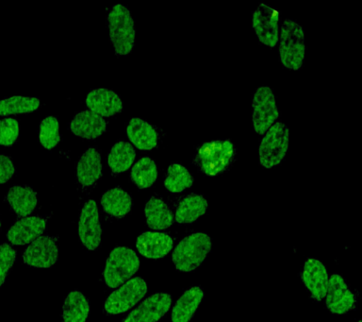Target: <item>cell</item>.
Returning a JSON list of instances; mask_svg holds the SVG:
<instances>
[{
    "label": "cell",
    "mask_w": 362,
    "mask_h": 322,
    "mask_svg": "<svg viewBox=\"0 0 362 322\" xmlns=\"http://www.w3.org/2000/svg\"><path fill=\"white\" fill-rule=\"evenodd\" d=\"M325 299L328 310L337 315L349 312L356 304L355 295L339 274L329 277Z\"/></svg>",
    "instance_id": "obj_12"
},
{
    "label": "cell",
    "mask_w": 362,
    "mask_h": 322,
    "mask_svg": "<svg viewBox=\"0 0 362 322\" xmlns=\"http://www.w3.org/2000/svg\"><path fill=\"white\" fill-rule=\"evenodd\" d=\"M19 134L18 121L14 118L0 120V145L13 146Z\"/></svg>",
    "instance_id": "obj_32"
},
{
    "label": "cell",
    "mask_w": 362,
    "mask_h": 322,
    "mask_svg": "<svg viewBox=\"0 0 362 322\" xmlns=\"http://www.w3.org/2000/svg\"><path fill=\"white\" fill-rule=\"evenodd\" d=\"M86 104L90 112L102 117H110L123 111L120 97L112 90L100 88L87 95Z\"/></svg>",
    "instance_id": "obj_16"
},
{
    "label": "cell",
    "mask_w": 362,
    "mask_h": 322,
    "mask_svg": "<svg viewBox=\"0 0 362 322\" xmlns=\"http://www.w3.org/2000/svg\"><path fill=\"white\" fill-rule=\"evenodd\" d=\"M302 280L315 301H322L327 294L329 277L327 268L317 259H308L303 268Z\"/></svg>",
    "instance_id": "obj_15"
},
{
    "label": "cell",
    "mask_w": 362,
    "mask_h": 322,
    "mask_svg": "<svg viewBox=\"0 0 362 322\" xmlns=\"http://www.w3.org/2000/svg\"><path fill=\"white\" fill-rule=\"evenodd\" d=\"M6 200L18 217H27L35 210L38 199L36 192L25 185H16L8 190Z\"/></svg>",
    "instance_id": "obj_21"
},
{
    "label": "cell",
    "mask_w": 362,
    "mask_h": 322,
    "mask_svg": "<svg viewBox=\"0 0 362 322\" xmlns=\"http://www.w3.org/2000/svg\"><path fill=\"white\" fill-rule=\"evenodd\" d=\"M288 128L282 122H276L263 137L259 146V163L264 168L279 166L284 160L288 149Z\"/></svg>",
    "instance_id": "obj_6"
},
{
    "label": "cell",
    "mask_w": 362,
    "mask_h": 322,
    "mask_svg": "<svg viewBox=\"0 0 362 322\" xmlns=\"http://www.w3.org/2000/svg\"><path fill=\"white\" fill-rule=\"evenodd\" d=\"M211 237L204 233L189 234L181 240L172 254L175 268L189 272L199 268L211 251Z\"/></svg>",
    "instance_id": "obj_2"
},
{
    "label": "cell",
    "mask_w": 362,
    "mask_h": 322,
    "mask_svg": "<svg viewBox=\"0 0 362 322\" xmlns=\"http://www.w3.org/2000/svg\"><path fill=\"white\" fill-rule=\"evenodd\" d=\"M260 43L274 47L279 39V13L276 9L262 4L253 13L252 23Z\"/></svg>",
    "instance_id": "obj_9"
},
{
    "label": "cell",
    "mask_w": 362,
    "mask_h": 322,
    "mask_svg": "<svg viewBox=\"0 0 362 322\" xmlns=\"http://www.w3.org/2000/svg\"><path fill=\"white\" fill-rule=\"evenodd\" d=\"M136 158V151L132 144L120 141L110 149L107 163L112 173L117 175L129 171Z\"/></svg>",
    "instance_id": "obj_27"
},
{
    "label": "cell",
    "mask_w": 362,
    "mask_h": 322,
    "mask_svg": "<svg viewBox=\"0 0 362 322\" xmlns=\"http://www.w3.org/2000/svg\"><path fill=\"white\" fill-rule=\"evenodd\" d=\"M101 176V155L98 149L90 148L78 160L76 165V178L83 188H90L95 185Z\"/></svg>",
    "instance_id": "obj_20"
},
{
    "label": "cell",
    "mask_w": 362,
    "mask_h": 322,
    "mask_svg": "<svg viewBox=\"0 0 362 322\" xmlns=\"http://www.w3.org/2000/svg\"><path fill=\"white\" fill-rule=\"evenodd\" d=\"M237 157V149L230 140H214L198 146L194 163L206 176H218L228 171Z\"/></svg>",
    "instance_id": "obj_1"
},
{
    "label": "cell",
    "mask_w": 362,
    "mask_h": 322,
    "mask_svg": "<svg viewBox=\"0 0 362 322\" xmlns=\"http://www.w3.org/2000/svg\"><path fill=\"white\" fill-rule=\"evenodd\" d=\"M101 205L110 217L122 219L132 208V200L129 193L120 188L110 189L101 197Z\"/></svg>",
    "instance_id": "obj_25"
},
{
    "label": "cell",
    "mask_w": 362,
    "mask_h": 322,
    "mask_svg": "<svg viewBox=\"0 0 362 322\" xmlns=\"http://www.w3.org/2000/svg\"><path fill=\"white\" fill-rule=\"evenodd\" d=\"M40 106L37 98L13 97L0 100V115L28 114L36 111Z\"/></svg>",
    "instance_id": "obj_30"
},
{
    "label": "cell",
    "mask_w": 362,
    "mask_h": 322,
    "mask_svg": "<svg viewBox=\"0 0 362 322\" xmlns=\"http://www.w3.org/2000/svg\"><path fill=\"white\" fill-rule=\"evenodd\" d=\"M110 38L115 53L127 55L132 52L135 44L134 21L127 8L119 4L109 13Z\"/></svg>",
    "instance_id": "obj_4"
},
{
    "label": "cell",
    "mask_w": 362,
    "mask_h": 322,
    "mask_svg": "<svg viewBox=\"0 0 362 322\" xmlns=\"http://www.w3.org/2000/svg\"><path fill=\"white\" fill-rule=\"evenodd\" d=\"M102 228L99 211L95 200H90L82 208L78 222V236L82 244L89 251L101 245Z\"/></svg>",
    "instance_id": "obj_10"
},
{
    "label": "cell",
    "mask_w": 362,
    "mask_h": 322,
    "mask_svg": "<svg viewBox=\"0 0 362 322\" xmlns=\"http://www.w3.org/2000/svg\"><path fill=\"white\" fill-rule=\"evenodd\" d=\"M39 140L47 149H52L58 146L61 137L59 132V121L55 117H47L40 124Z\"/></svg>",
    "instance_id": "obj_31"
},
{
    "label": "cell",
    "mask_w": 362,
    "mask_h": 322,
    "mask_svg": "<svg viewBox=\"0 0 362 322\" xmlns=\"http://www.w3.org/2000/svg\"><path fill=\"white\" fill-rule=\"evenodd\" d=\"M192 183H194V177L185 166L178 163H173L169 166L165 180H164V186L167 190L172 193H181L192 188Z\"/></svg>",
    "instance_id": "obj_29"
},
{
    "label": "cell",
    "mask_w": 362,
    "mask_h": 322,
    "mask_svg": "<svg viewBox=\"0 0 362 322\" xmlns=\"http://www.w3.org/2000/svg\"><path fill=\"white\" fill-rule=\"evenodd\" d=\"M0 227H1V222H0Z\"/></svg>",
    "instance_id": "obj_35"
},
{
    "label": "cell",
    "mask_w": 362,
    "mask_h": 322,
    "mask_svg": "<svg viewBox=\"0 0 362 322\" xmlns=\"http://www.w3.org/2000/svg\"><path fill=\"white\" fill-rule=\"evenodd\" d=\"M140 268V260L134 251L117 247L110 253L105 265L103 277L107 287H120L132 278Z\"/></svg>",
    "instance_id": "obj_5"
},
{
    "label": "cell",
    "mask_w": 362,
    "mask_h": 322,
    "mask_svg": "<svg viewBox=\"0 0 362 322\" xmlns=\"http://www.w3.org/2000/svg\"><path fill=\"white\" fill-rule=\"evenodd\" d=\"M136 247L146 258L160 259L171 251L173 239L166 234L146 231L138 237Z\"/></svg>",
    "instance_id": "obj_18"
},
{
    "label": "cell",
    "mask_w": 362,
    "mask_h": 322,
    "mask_svg": "<svg viewBox=\"0 0 362 322\" xmlns=\"http://www.w3.org/2000/svg\"><path fill=\"white\" fill-rule=\"evenodd\" d=\"M171 304L169 294H154L133 310L124 322H157L168 312Z\"/></svg>",
    "instance_id": "obj_13"
},
{
    "label": "cell",
    "mask_w": 362,
    "mask_h": 322,
    "mask_svg": "<svg viewBox=\"0 0 362 322\" xmlns=\"http://www.w3.org/2000/svg\"><path fill=\"white\" fill-rule=\"evenodd\" d=\"M146 217L147 225L153 230H165L174 223V214L171 209L158 197H152L146 202Z\"/></svg>",
    "instance_id": "obj_24"
},
{
    "label": "cell",
    "mask_w": 362,
    "mask_h": 322,
    "mask_svg": "<svg viewBox=\"0 0 362 322\" xmlns=\"http://www.w3.org/2000/svg\"><path fill=\"white\" fill-rule=\"evenodd\" d=\"M16 259V251L8 244L0 245V287L7 278L8 271L13 268Z\"/></svg>",
    "instance_id": "obj_33"
},
{
    "label": "cell",
    "mask_w": 362,
    "mask_h": 322,
    "mask_svg": "<svg viewBox=\"0 0 362 322\" xmlns=\"http://www.w3.org/2000/svg\"><path fill=\"white\" fill-rule=\"evenodd\" d=\"M16 173L13 160L7 155L0 154V183H7Z\"/></svg>",
    "instance_id": "obj_34"
},
{
    "label": "cell",
    "mask_w": 362,
    "mask_h": 322,
    "mask_svg": "<svg viewBox=\"0 0 362 322\" xmlns=\"http://www.w3.org/2000/svg\"><path fill=\"white\" fill-rule=\"evenodd\" d=\"M130 142L141 151H151L158 143V132L151 124L141 118H132L127 128Z\"/></svg>",
    "instance_id": "obj_19"
},
{
    "label": "cell",
    "mask_w": 362,
    "mask_h": 322,
    "mask_svg": "<svg viewBox=\"0 0 362 322\" xmlns=\"http://www.w3.org/2000/svg\"><path fill=\"white\" fill-rule=\"evenodd\" d=\"M90 306L86 297L79 291L68 294L62 306L64 322H86Z\"/></svg>",
    "instance_id": "obj_26"
},
{
    "label": "cell",
    "mask_w": 362,
    "mask_h": 322,
    "mask_svg": "<svg viewBox=\"0 0 362 322\" xmlns=\"http://www.w3.org/2000/svg\"><path fill=\"white\" fill-rule=\"evenodd\" d=\"M147 284L140 277L130 279L120 288L110 294L105 302L104 309L110 315H117L129 311L146 296Z\"/></svg>",
    "instance_id": "obj_7"
},
{
    "label": "cell",
    "mask_w": 362,
    "mask_h": 322,
    "mask_svg": "<svg viewBox=\"0 0 362 322\" xmlns=\"http://www.w3.org/2000/svg\"><path fill=\"white\" fill-rule=\"evenodd\" d=\"M305 35L296 21L286 19L280 33V61L286 69L299 70L305 59Z\"/></svg>",
    "instance_id": "obj_3"
},
{
    "label": "cell",
    "mask_w": 362,
    "mask_h": 322,
    "mask_svg": "<svg viewBox=\"0 0 362 322\" xmlns=\"http://www.w3.org/2000/svg\"><path fill=\"white\" fill-rule=\"evenodd\" d=\"M45 228L47 220L41 217H23L11 226L7 238L13 245L30 244L44 234Z\"/></svg>",
    "instance_id": "obj_14"
},
{
    "label": "cell",
    "mask_w": 362,
    "mask_h": 322,
    "mask_svg": "<svg viewBox=\"0 0 362 322\" xmlns=\"http://www.w3.org/2000/svg\"><path fill=\"white\" fill-rule=\"evenodd\" d=\"M208 200L198 194H189L178 202L175 209V220L180 224H189L197 222L206 214Z\"/></svg>",
    "instance_id": "obj_22"
},
{
    "label": "cell",
    "mask_w": 362,
    "mask_h": 322,
    "mask_svg": "<svg viewBox=\"0 0 362 322\" xmlns=\"http://www.w3.org/2000/svg\"><path fill=\"white\" fill-rule=\"evenodd\" d=\"M158 166L149 157H143L132 166L130 178L140 189L151 188L158 179Z\"/></svg>",
    "instance_id": "obj_28"
},
{
    "label": "cell",
    "mask_w": 362,
    "mask_h": 322,
    "mask_svg": "<svg viewBox=\"0 0 362 322\" xmlns=\"http://www.w3.org/2000/svg\"><path fill=\"white\" fill-rule=\"evenodd\" d=\"M253 126L255 132L264 135L279 117L276 97L267 86H262L255 92L253 100Z\"/></svg>",
    "instance_id": "obj_8"
},
{
    "label": "cell",
    "mask_w": 362,
    "mask_h": 322,
    "mask_svg": "<svg viewBox=\"0 0 362 322\" xmlns=\"http://www.w3.org/2000/svg\"><path fill=\"white\" fill-rule=\"evenodd\" d=\"M59 248L52 236H40L31 242L23 254L25 265L38 268L53 267L58 261Z\"/></svg>",
    "instance_id": "obj_11"
},
{
    "label": "cell",
    "mask_w": 362,
    "mask_h": 322,
    "mask_svg": "<svg viewBox=\"0 0 362 322\" xmlns=\"http://www.w3.org/2000/svg\"><path fill=\"white\" fill-rule=\"evenodd\" d=\"M204 299L200 287L189 288L175 302L172 311L173 322H189Z\"/></svg>",
    "instance_id": "obj_23"
},
{
    "label": "cell",
    "mask_w": 362,
    "mask_h": 322,
    "mask_svg": "<svg viewBox=\"0 0 362 322\" xmlns=\"http://www.w3.org/2000/svg\"><path fill=\"white\" fill-rule=\"evenodd\" d=\"M358 322H361V321H358Z\"/></svg>",
    "instance_id": "obj_36"
},
{
    "label": "cell",
    "mask_w": 362,
    "mask_h": 322,
    "mask_svg": "<svg viewBox=\"0 0 362 322\" xmlns=\"http://www.w3.org/2000/svg\"><path fill=\"white\" fill-rule=\"evenodd\" d=\"M107 126L104 117L86 110L75 115L71 121L70 129L76 137L90 140L101 137L107 131Z\"/></svg>",
    "instance_id": "obj_17"
}]
</instances>
